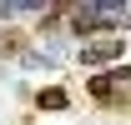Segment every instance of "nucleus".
Returning a JSON list of instances; mask_svg holds the SVG:
<instances>
[{"label":"nucleus","mask_w":131,"mask_h":125,"mask_svg":"<svg viewBox=\"0 0 131 125\" xmlns=\"http://www.w3.org/2000/svg\"><path fill=\"white\" fill-rule=\"evenodd\" d=\"M116 55H121V40H101V45L81 50V65H106V60H116Z\"/></svg>","instance_id":"7ed1b4c3"},{"label":"nucleus","mask_w":131,"mask_h":125,"mask_svg":"<svg viewBox=\"0 0 131 125\" xmlns=\"http://www.w3.org/2000/svg\"><path fill=\"white\" fill-rule=\"evenodd\" d=\"M35 105H40V110H66V90H56V85H50V90L35 95Z\"/></svg>","instance_id":"20e7f679"},{"label":"nucleus","mask_w":131,"mask_h":125,"mask_svg":"<svg viewBox=\"0 0 131 125\" xmlns=\"http://www.w3.org/2000/svg\"><path fill=\"white\" fill-rule=\"evenodd\" d=\"M121 85H131V70H106V75H91L86 90L96 100H121Z\"/></svg>","instance_id":"f257e3e1"},{"label":"nucleus","mask_w":131,"mask_h":125,"mask_svg":"<svg viewBox=\"0 0 131 125\" xmlns=\"http://www.w3.org/2000/svg\"><path fill=\"white\" fill-rule=\"evenodd\" d=\"M101 20H106V30H111V15H106L101 5H81V10L71 15V35H91V30L101 25Z\"/></svg>","instance_id":"f03ea898"}]
</instances>
